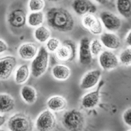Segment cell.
<instances>
[{"mask_svg": "<svg viewBox=\"0 0 131 131\" xmlns=\"http://www.w3.org/2000/svg\"><path fill=\"white\" fill-rule=\"evenodd\" d=\"M48 26L60 32H69L73 30L75 20L73 15L68 9L61 7H52L45 14Z\"/></svg>", "mask_w": 131, "mask_h": 131, "instance_id": "cell-1", "label": "cell"}, {"mask_svg": "<svg viewBox=\"0 0 131 131\" xmlns=\"http://www.w3.org/2000/svg\"><path fill=\"white\" fill-rule=\"evenodd\" d=\"M49 65V53L45 46L39 49L37 55L32 60L30 66L31 75L39 78L47 72Z\"/></svg>", "mask_w": 131, "mask_h": 131, "instance_id": "cell-2", "label": "cell"}, {"mask_svg": "<svg viewBox=\"0 0 131 131\" xmlns=\"http://www.w3.org/2000/svg\"><path fill=\"white\" fill-rule=\"evenodd\" d=\"M62 123L64 128L68 130H81L85 127V119L80 111L73 109L64 113Z\"/></svg>", "mask_w": 131, "mask_h": 131, "instance_id": "cell-3", "label": "cell"}, {"mask_svg": "<svg viewBox=\"0 0 131 131\" xmlns=\"http://www.w3.org/2000/svg\"><path fill=\"white\" fill-rule=\"evenodd\" d=\"M77 52L78 49L75 42L71 39H66L54 52V57L59 62H72L76 58Z\"/></svg>", "mask_w": 131, "mask_h": 131, "instance_id": "cell-4", "label": "cell"}, {"mask_svg": "<svg viewBox=\"0 0 131 131\" xmlns=\"http://www.w3.org/2000/svg\"><path fill=\"white\" fill-rule=\"evenodd\" d=\"M7 127L11 131H30L34 128L31 118L24 113H16L10 117Z\"/></svg>", "mask_w": 131, "mask_h": 131, "instance_id": "cell-5", "label": "cell"}, {"mask_svg": "<svg viewBox=\"0 0 131 131\" xmlns=\"http://www.w3.org/2000/svg\"><path fill=\"white\" fill-rule=\"evenodd\" d=\"M57 117L53 112L45 110L41 112L35 121V128L39 131L52 130L57 127Z\"/></svg>", "mask_w": 131, "mask_h": 131, "instance_id": "cell-6", "label": "cell"}, {"mask_svg": "<svg viewBox=\"0 0 131 131\" xmlns=\"http://www.w3.org/2000/svg\"><path fill=\"white\" fill-rule=\"evenodd\" d=\"M81 24L94 36H100L103 33V25L101 21L94 14L88 13L81 16Z\"/></svg>", "mask_w": 131, "mask_h": 131, "instance_id": "cell-7", "label": "cell"}, {"mask_svg": "<svg viewBox=\"0 0 131 131\" xmlns=\"http://www.w3.org/2000/svg\"><path fill=\"white\" fill-rule=\"evenodd\" d=\"M17 65V59L13 55L0 57V81H6L10 78Z\"/></svg>", "mask_w": 131, "mask_h": 131, "instance_id": "cell-8", "label": "cell"}, {"mask_svg": "<svg viewBox=\"0 0 131 131\" xmlns=\"http://www.w3.org/2000/svg\"><path fill=\"white\" fill-rule=\"evenodd\" d=\"M90 39L88 37H83L81 39L78 49V59L81 65L89 66L93 60V55L90 47Z\"/></svg>", "mask_w": 131, "mask_h": 131, "instance_id": "cell-9", "label": "cell"}, {"mask_svg": "<svg viewBox=\"0 0 131 131\" xmlns=\"http://www.w3.org/2000/svg\"><path fill=\"white\" fill-rule=\"evenodd\" d=\"M100 20L105 29L111 32H115L120 29L121 20L119 16L110 11L104 10L100 13Z\"/></svg>", "mask_w": 131, "mask_h": 131, "instance_id": "cell-10", "label": "cell"}, {"mask_svg": "<svg viewBox=\"0 0 131 131\" xmlns=\"http://www.w3.org/2000/svg\"><path fill=\"white\" fill-rule=\"evenodd\" d=\"M98 64L104 71H111L119 66V60L113 52L103 51L98 55Z\"/></svg>", "mask_w": 131, "mask_h": 131, "instance_id": "cell-11", "label": "cell"}, {"mask_svg": "<svg viewBox=\"0 0 131 131\" xmlns=\"http://www.w3.org/2000/svg\"><path fill=\"white\" fill-rule=\"evenodd\" d=\"M102 77V72L100 70H91L86 72L81 79L79 86L84 91L92 89L98 85Z\"/></svg>", "mask_w": 131, "mask_h": 131, "instance_id": "cell-12", "label": "cell"}, {"mask_svg": "<svg viewBox=\"0 0 131 131\" xmlns=\"http://www.w3.org/2000/svg\"><path fill=\"white\" fill-rule=\"evenodd\" d=\"M72 7L73 11L81 16L88 13L94 14L98 10L96 5L91 0H73Z\"/></svg>", "mask_w": 131, "mask_h": 131, "instance_id": "cell-13", "label": "cell"}, {"mask_svg": "<svg viewBox=\"0 0 131 131\" xmlns=\"http://www.w3.org/2000/svg\"><path fill=\"white\" fill-rule=\"evenodd\" d=\"M27 15L25 10L16 8L10 12L7 16V22L14 28H21L26 24Z\"/></svg>", "mask_w": 131, "mask_h": 131, "instance_id": "cell-14", "label": "cell"}, {"mask_svg": "<svg viewBox=\"0 0 131 131\" xmlns=\"http://www.w3.org/2000/svg\"><path fill=\"white\" fill-rule=\"evenodd\" d=\"M38 51L39 48L36 43L27 42L20 45L17 52L21 59L26 61H30L37 55Z\"/></svg>", "mask_w": 131, "mask_h": 131, "instance_id": "cell-15", "label": "cell"}, {"mask_svg": "<svg viewBox=\"0 0 131 131\" xmlns=\"http://www.w3.org/2000/svg\"><path fill=\"white\" fill-rule=\"evenodd\" d=\"M100 94L99 89L90 91L82 97L81 100L82 107L86 110H91L96 107L100 102Z\"/></svg>", "mask_w": 131, "mask_h": 131, "instance_id": "cell-16", "label": "cell"}, {"mask_svg": "<svg viewBox=\"0 0 131 131\" xmlns=\"http://www.w3.org/2000/svg\"><path fill=\"white\" fill-rule=\"evenodd\" d=\"M100 41L103 46L110 50H116L121 47L120 38L112 32H104L100 35Z\"/></svg>", "mask_w": 131, "mask_h": 131, "instance_id": "cell-17", "label": "cell"}, {"mask_svg": "<svg viewBox=\"0 0 131 131\" xmlns=\"http://www.w3.org/2000/svg\"><path fill=\"white\" fill-rule=\"evenodd\" d=\"M48 109L53 112H60L65 110L68 106V102L64 97L59 95L51 96L47 101Z\"/></svg>", "mask_w": 131, "mask_h": 131, "instance_id": "cell-18", "label": "cell"}, {"mask_svg": "<svg viewBox=\"0 0 131 131\" xmlns=\"http://www.w3.org/2000/svg\"><path fill=\"white\" fill-rule=\"evenodd\" d=\"M51 74L54 79L59 81H64L70 78L72 74L71 69L63 64L54 66L51 70Z\"/></svg>", "mask_w": 131, "mask_h": 131, "instance_id": "cell-19", "label": "cell"}, {"mask_svg": "<svg viewBox=\"0 0 131 131\" xmlns=\"http://www.w3.org/2000/svg\"><path fill=\"white\" fill-rule=\"evenodd\" d=\"M30 68L28 64H21L17 68L15 72L14 80L17 85H24L30 78Z\"/></svg>", "mask_w": 131, "mask_h": 131, "instance_id": "cell-20", "label": "cell"}, {"mask_svg": "<svg viewBox=\"0 0 131 131\" xmlns=\"http://www.w3.org/2000/svg\"><path fill=\"white\" fill-rule=\"evenodd\" d=\"M20 94L22 100L27 104H33L37 100V91L31 85H24L22 86L20 91Z\"/></svg>", "mask_w": 131, "mask_h": 131, "instance_id": "cell-21", "label": "cell"}, {"mask_svg": "<svg viewBox=\"0 0 131 131\" xmlns=\"http://www.w3.org/2000/svg\"><path fill=\"white\" fill-rule=\"evenodd\" d=\"M15 107V100L11 95L7 93L0 94V113L12 112Z\"/></svg>", "mask_w": 131, "mask_h": 131, "instance_id": "cell-22", "label": "cell"}, {"mask_svg": "<svg viewBox=\"0 0 131 131\" xmlns=\"http://www.w3.org/2000/svg\"><path fill=\"white\" fill-rule=\"evenodd\" d=\"M45 18V15L43 11L30 12L27 15L26 23L31 28H37L43 24Z\"/></svg>", "mask_w": 131, "mask_h": 131, "instance_id": "cell-23", "label": "cell"}, {"mask_svg": "<svg viewBox=\"0 0 131 131\" xmlns=\"http://www.w3.org/2000/svg\"><path fill=\"white\" fill-rule=\"evenodd\" d=\"M51 36V31L49 28L40 26L36 28L34 31V37L39 43H45Z\"/></svg>", "mask_w": 131, "mask_h": 131, "instance_id": "cell-24", "label": "cell"}, {"mask_svg": "<svg viewBox=\"0 0 131 131\" xmlns=\"http://www.w3.org/2000/svg\"><path fill=\"white\" fill-rule=\"evenodd\" d=\"M116 8L124 18H128L131 16V0H117Z\"/></svg>", "mask_w": 131, "mask_h": 131, "instance_id": "cell-25", "label": "cell"}, {"mask_svg": "<svg viewBox=\"0 0 131 131\" xmlns=\"http://www.w3.org/2000/svg\"><path fill=\"white\" fill-rule=\"evenodd\" d=\"M45 7V0H28V8L30 12L42 11Z\"/></svg>", "mask_w": 131, "mask_h": 131, "instance_id": "cell-26", "label": "cell"}, {"mask_svg": "<svg viewBox=\"0 0 131 131\" xmlns=\"http://www.w3.org/2000/svg\"><path fill=\"white\" fill-rule=\"evenodd\" d=\"M119 60L124 66H128L131 65V48H127L120 53Z\"/></svg>", "mask_w": 131, "mask_h": 131, "instance_id": "cell-27", "label": "cell"}, {"mask_svg": "<svg viewBox=\"0 0 131 131\" xmlns=\"http://www.w3.org/2000/svg\"><path fill=\"white\" fill-rule=\"evenodd\" d=\"M90 47L92 55L95 57L99 55L103 51V45L99 39H92L90 43Z\"/></svg>", "mask_w": 131, "mask_h": 131, "instance_id": "cell-28", "label": "cell"}, {"mask_svg": "<svg viewBox=\"0 0 131 131\" xmlns=\"http://www.w3.org/2000/svg\"><path fill=\"white\" fill-rule=\"evenodd\" d=\"M61 44V42L58 38L51 37L45 43V47L47 50L50 52H55Z\"/></svg>", "mask_w": 131, "mask_h": 131, "instance_id": "cell-29", "label": "cell"}, {"mask_svg": "<svg viewBox=\"0 0 131 131\" xmlns=\"http://www.w3.org/2000/svg\"><path fill=\"white\" fill-rule=\"evenodd\" d=\"M123 120L127 126L131 127V107L127 109L123 114Z\"/></svg>", "mask_w": 131, "mask_h": 131, "instance_id": "cell-30", "label": "cell"}, {"mask_svg": "<svg viewBox=\"0 0 131 131\" xmlns=\"http://www.w3.org/2000/svg\"><path fill=\"white\" fill-rule=\"evenodd\" d=\"M8 45L7 43L3 39H0V54L4 53L8 50Z\"/></svg>", "mask_w": 131, "mask_h": 131, "instance_id": "cell-31", "label": "cell"}, {"mask_svg": "<svg viewBox=\"0 0 131 131\" xmlns=\"http://www.w3.org/2000/svg\"><path fill=\"white\" fill-rule=\"evenodd\" d=\"M125 41H126V43H127V45L131 47V30L128 33V34H127V37H126V39H125Z\"/></svg>", "mask_w": 131, "mask_h": 131, "instance_id": "cell-32", "label": "cell"}, {"mask_svg": "<svg viewBox=\"0 0 131 131\" xmlns=\"http://www.w3.org/2000/svg\"><path fill=\"white\" fill-rule=\"evenodd\" d=\"M7 119L5 118V117L3 116V115H0V128L2 127L6 123Z\"/></svg>", "mask_w": 131, "mask_h": 131, "instance_id": "cell-33", "label": "cell"}, {"mask_svg": "<svg viewBox=\"0 0 131 131\" xmlns=\"http://www.w3.org/2000/svg\"><path fill=\"white\" fill-rule=\"evenodd\" d=\"M96 3H98V4L100 5H105L107 3V2L106 0H94Z\"/></svg>", "mask_w": 131, "mask_h": 131, "instance_id": "cell-34", "label": "cell"}, {"mask_svg": "<svg viewBox=\"0 0 131 131\" xmlns=\"http://www.w3.org/2000/svg\"><path fill=\"white\" fill-rule=\"evenodd\" d=\"M48 2H51V3H58V2H60L63 0H47Z\"/></svg>", "mask_w": 131, "mask_h": 131, "instance_id": "cell-35", "label": "cell"}, {"mask_svg": "<svg viewBox=\"0 0 131 131\" xmlns=\"http://www.w3.org/2000/svg\"><path fill=\"white\" fill-rule=\"evenodd\" d=\"M106 1H107V2H110V0H106Z\"/></svg>", "mask_w": 131, "mask_h": 131, "instance_id": "cell-36", "label": "cell"}]
</instances>
